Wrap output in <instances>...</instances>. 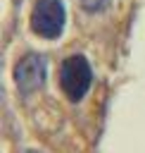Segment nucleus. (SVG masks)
Returning a JSON list of instances; mask_svg holds the SVG:
<instances>
[{"label": "nucleus", "instance_id": "1", "mask_svg": "<svg viewBox=\"0 0 145 153\" xmlns=\"http://www.w3.org/2000/svg\"><path fill=\"white\" fill-rule=\"evenodd\" d=\"M90 81H93V72H90V65L83 55H71L62 62L59 67V86L64 91V96L69 100H81L88 88H90Z\"/></svg>", "mask_w": 145, "mask_h": 153}, {"label": "nucleus", "instance_id": "2", "mask_svg": "<svg viewBox=\"0 0 145 153\" xmlns=\"http://www.w3.org/2000/svg\"><path fill=\"white\" fill-rule=\"evenodd\" d=\"M64 5L62 0H36L33 10H31V29L40 36V38H59L64 31Z\"/></svg>", "mask_w": 145, "mask_h": 153}, {"label": "nucleus", "instance_id": "3", "mask_svg": "<svg viewBox=\"0 0 145 153\" xmlns=\"http://www.w3.org/2000/svg\"><path fill=\"white\" fill-rule=\"evenodd\" d=\"M45 74H48V62L43 55L38 53H29L24 55L17 67H14V81L17 88L21 93H33L45 84Z\"/></svg>", "mask_w": 145, "mask_h": 153}, {"label": "nucleus", "instance_id": "4", "mask_svg": "<svg viewBox=\"0 0 145 153\" xmlns=\"http://www.w3.org/2000/svg\"><path fill=\"white\" fill-rule=\"evenodd\" d=\"M78 2H81V7L86 12H102L109 5V0H78Z\"/></svg>", "mask_w": 145, "mask_h": 153}, {"label": "nucleus", "instance_id": "5", "mask_svg": "<svg viewBox=\"0 0 145 153\" xmlns=\"http://www.w3.org/2000/svg\"><path fill=\"white\" fill-rule=\"evenodd\" d=\"M29 153H33V151H29Z\"/></svg>", "mask_w": 145, "mask_h": 153}]
</instances>
